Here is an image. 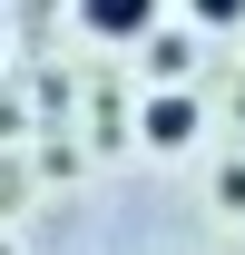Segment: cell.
Wrapping results in <instances>:
<instances>
[{"mask_svg":"<svg viewBox=\"0 0 245 255\" xmlns=\"http://www.w3.org/2000/svg\"><path fill=\"white\" fill-rule=\"evenodd\" d=\"M157 10L167 0H79L89 39H157Z\"/></svg>","mask_w":245,"mask_h":255,"instance_id":"7a4b0ae2","label":"cell"},{"mask_svg":"<svg viewBox=\"0 0 245 255\" xmlns=\"http://www.w3.org/2000/svg\"><path fill=\"white\" fill-rule=\"evenodd\" d=\"M216 196H226V206L245 216V167H226V177H216Z\"/></svg>","mask_w":245,"mask_h":255,"instance_id":"277c9868","label":"cell"},{"mask_svg":"<svg viewBox=\"0 0 245 255\" xmlns=\"http://www.w3.org/2000/svg\"><path fill=\"white\" fill-rule=\"evenodd\" d=\"M186 20H196V30H236L245 0H186Z\"/></svg>","mask_w":245,"mask_h":255,"instance_id":"3957f363","label":"cell"},{"mask_svg":"<svg viewBox=\"0 0 245 255\" xmlns=\"http://www.w3.org/2000/svg\"><path fill=\"white\" fill-rule=\"evenodd\" d=\"M196 128H206V108H196L186 89H157L147 108H137V137H147L157 157H177V147H196Z\"/></svg>","mask_w":245,"mask_h":255,"instance_id":"6da1fadb","label":"cell"}]
</instances>
